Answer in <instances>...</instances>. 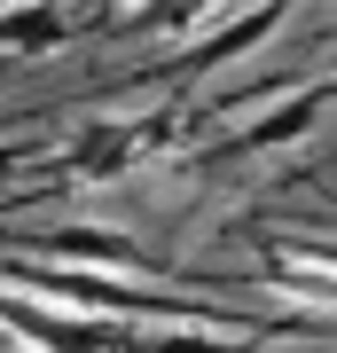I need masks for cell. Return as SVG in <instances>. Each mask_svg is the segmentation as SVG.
<instances>
[{
  "mask_svg": "<svg viewBox=\"0 0 337 353\" xmlns=\"http://www.w3.org/2000/svg\"><path fill=\"white\" fill-rule=\"evenodd\" d=\"M181 110L165 102V110H102V118H79L71 141H55V181H71V189H110L125 181L141 157H157L165 141H173Z\"/></svg>",
  "mask_w": 337,
  "mask_h": 353,
  "instance_id": "cell-1",
  "label": "cell"
},
{
  "mask_svg": "<svg viewBox=\"0 0 337 353\" xmlns=\"http://www.w3.org/2000/svg\"><path fill=\"white\" fill-rule=\"evenodd\" d=\"M32 252H48L55 267H87V275H157V259L125 228H102V220H55L32 236Z\"/></svg>",
  "mask_w": 337,
  "mask_h": 353,
  "instance_id": "cell-2",
  "label": "cell"
},
{
  "mask_svg": "<svg viewBox=\"0 0 337 353\" xmlns=\"http://www.w3.org/2000/svg\"><path fill=\"white\" fill-rule=\"evenodd\" d=\"M329 79H306V87H290V94H275V102H267V110L259 118H251V126L236 134V141H227V150H243V157H267V150H290V141H306L314 134V118H322L329 110Z\"/></svg>",
  "mask_w": 337,
  "mask_h": 353,
  "instance_id": "cell-3",
  "label": "cell"
},
{
  "mask_svg": "<svg viewBox=\"0 0 337 353\" xmlns=\"http://www.w3.org/2000/svg\"><path fill=\"white\" fill-rule=\"evenodd\" d=\"M275 32H283V8H259V16H220V24L204 32L188 55H181V71H188V79H204V71L236 63V55H259Z\"/></svg>",
  "mask_w": 337,
  "mask_h": 353,
  "instance_id": "cell-4",
  "label": "cell"
},
{
  "mask_svg": "<svg viewBox=\"0 0 337 353\" xmlns=\"http://www.w3.org/2000/svg\"><path fill=\"white\" fill-rule=\"evenodd\" d=\"M71 39L63 8H0V63H39Z\"/></svg>",
  "mask_w": 337,
  "mask_h": 353,
  "instance_id": "cell-5",
  "label": "cell"
},
{
  "mask_svg": "<svg viewBox=\"0 0 337 353\" xmlns=\"http://www.w3.org/2000/svg\"><path fill=\"white\" fill-rule=\"evenodd\" d=\"M118 353H259V345L251 338H212V330H150V338L125 330Z\"/></svg>",
  "mask_w": 337,
  "mask_h": 353,
  "instance_id": "cell-6",
  "label": "cell"
},
{
  "mask_svg": "<svg viewBox=\"0 0 337 353\" xmlns=\"http://www.w3.org/2000/svg\"><path fill=\"white\" fill-rule=\"evenodd\" d=\"M32 157H39V141H0V181H8L16 165H32Z\"/></svg>",
  "mask_w": 337,
  "mask_h": 353,
  "instance_id": "cell-7",
  "label": "cell"
},
{
  "mask_svg": "<svg viewBox=\"0 0 337 353\" xmlns=\"http://www.w3.org/2000/svg\"><path fill=\"white\" fill-rule=\"evenodd\" d=\"M329 94H337V79H329Z\"/></svg>",
  "mask_w": 337,
  "mask_h": 353,
  "instance_id": "cell-8",
  "label": "cell"
},
{
  "mask_svg": "<svg viewBox=\"0 0 337 353\" xmlns=\"http://www.w3.org/2000/svg\"><path fill=\"white\" fill-rule=\"evenodd\" d=\"M0 71H8V63H0Z\"/></svg>",
  "mask_w": 337,
  "mask_h": 353,
  "instance_id": "cell-9",
  "label": "cell"
}]
</instances>
